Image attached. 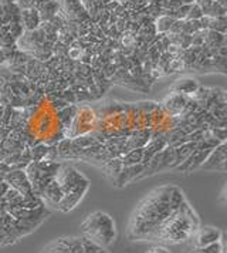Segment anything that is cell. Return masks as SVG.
Returning <instances> with one entry per match:
<instances>
[{
    "instance_id": "9",
    "label": "cell",
    "mask_w": 227,
    "mask_h": 253,
    "mask_svg": "<svg viewBox=\"0 0 227 253\" xmlns=\"http://www.w3.org/2000/svg\"><path fill=\"white\" fill-rule=\"evenodd\" d=\"M199 168L225 172L226 171V142H220L219 147L210 151L209 158H206Z\"/></svg>"
},
{
    "instance_id": "4",
    "label": "cell",
    "mask_w": 227,
    "mask_h": 253,
    "mask_svg": "<svg viewBox=\"0 0 227 253\" xmlns=\"http://www.w3.org/2000/svg\"><path fill=\"white\" fill-rule=\"evenodd\" d=\"M22 239L17 229V220L7 212L3 195H0V246H7Z\"/></svg>"
},
{
    "instance_id": "13",
    "label": "cell",
    "mask_w": 227,
    "mask_h": 253,
    "mask_svg": "<svg viewBox=\"0 0 227 253\" xmlns=\"http://www.w3.org/2000/svg\"><path fill=\"white\" fill-rule=\"evenodd\" d=\"M142 158H144V150H132L122 161V165L124 167H128V165H135V164H141L142 162Z\"/></svg>"
},
{
    "instance_id": "14",
    "label": "cell",
    "mask_w": 227,
    "mask_h": 253,
    "mask_svg": "<svg viewBox=\"0 0 227 253\" xmlns=\"http://www.w3.org/2000/svg\"><path fill=\"white\" fill-rule=\"evenodd\" d=\"M203 17V10H202V7L196 3V1H193L190 3V6H189V12H188V20H199V19H202Z\"/></svg>"
},
{
    "instance_id": "16",
    "label": "cell",
    "mask_w": 227,
    "mask_h": 253,
    "mask_svg": "<svg viewBox=\"0 0 227 253\" xmlns=\"http://www.w3.org/2000/svg\"><path fill=\"white\" fill-rule=\"evenodd\" d=\"M4 61H6V57H4V54H3V51L0 50V64H1V63H4Z\"/></svg>"
},
{
    "instance_id": "8",
    "label": "cell",
    "mask_w": 227,
    "mask_h": 253,
    "mask_svg": "<svg viewBox=\"0 0 227 253\" xmlns=\"http://www.w3.org/2000/svg\"><path fill=\"white\" fill-rule=\"evenodd\" d=\"M3 181L9 185L10 188L16 189L17 192H20L22 195L34 194L33 188H32V185H30L29 179H27V175L22 169H11V171H9V172L4 175Z\"/></svg>"
},
{
    "instance_id": "5",
    "label": "cell",
    "mask_w": 227,
    "mask_h": 253,
    "mask_svg": "<svg viewBox=\"0 0 227 253\" xmlns=\"http://www.w3.org/2000/svg\"><path fill=\"white\" fill-rule=\"evenodd\" d=\"M56 181L63 195H66L68 192H71L74 188H77L78 185H81L82 182L88 181L84 175L81 172H78L76 168L70 167V165H66V164H60L58 167V171L56 173Z\"/></svg>"
},
{
    "instance_id": "6",
    "label": "cell",
    "mask_w": 227,
    "mask_h": 253,
    "mask_svg": "<svg viewBox=\"0 0 227 253\" xmlns=\"http://www.w3.org/2000/svg\"><path fill=\"white\" fill-rule=\"evenodd\" d=\"M192 239L194 248L202 249V248L215 245L217 242L222 241L223 233H222V230L213 228V226H199V229L194 232Z\"/></svg>"
},
{
    "instance_id": "10",
    "label": "cell",
    "mask_w": 227,
    "mask_h": 253,
    "mask_svg": "<svg viewBox=\"0 0 227 253\" xmlns=\"http://www.w3.org/2000/svg\"><path fill=\"white\" fill-rule=\"evenodd\" d=\"M20 23H22L24 30H36L41 23L38 12L30 7V9H23L20 12Z\"/></svg>"
},
{
    "instance_id": "2",
    "label": "cell",
    "mask_w": 227,
    "mask_h": 253,
    "mask_svg": "<svg viewBox=\"0 0 227 253\" xmlns=\"http://www.w3.org/2000/svg\"><path fill=\"white\" fill-rule=\"evenodd\" d=\"M200 220L197 218L194 209L190 207L188 199L182 204L176 211L170 213V216L156 232L155 242H166V243H182L192 239L194 232L199 229Z\"/></svg>"
},
{
    "instance_id": "1",
    "label": "cell",
    "mask_w": 227,
    "mask_h": 253,
    "mask_svg": "<svg viewBox=\"0 0 227 253\" xmlns=\"http://www.w3.org/2000/svg\"><path fill=\"white\" fill-rule=\"evenodd\" d=\"M186 201V196L176 185H162L152 189L134 209L128 236L132 241L155 242L160 225Z\"/></svg>"
},
{
    "instance_id": "7",
    "label": "cell",
    "mask_w": 227,
    "mask_h": 253,
    "mask_svg": "<svg viewBox=\"0 0 227 253\" xmlns=\"http://www.w3.org/2000/svg\"><path fill=\"white\" fill-rule=\"evenodd\" d=\"M88 188H90V181H85V182L78 185L77 188H74L71 192H68V194H66L61 198L60 204L57 205V209L64 212V213L73 211L82 201V198L85 196V194L88 192Z\"/></svg>"
},
{
    "instance_id": "3",
    "label": "cell",
    "mask_w": 227,
    "mask_h": 253,
    "mask_svg": "<svg viewBox=\"0 0 227 253\" xmlns=\"http://www.w3.org/2000/svg\"><path fill=\"white\" fill-rule=\"evenodd\" d=\"M79 229L85 239L94 242L104 249L111 246L116 239L115 222L108 213L102 211H95L90 213L81 223Z\"/></svg>"
},
{
    "instance_id": "17",
    "label": "cell",
    "mask_w": 227,
    "mask_h": 253,
    "mask_svg": "<svg viewBox=\"0 0 227 253\" xmlns=\"http://www.w3.org/2000/svg\"><path fill=\"white\" fill-rule=\"evenodd\" d=\"M97 253H108V252H107V251H105L104 248H101V249H100V251H98V252H97Z\"/></svg>"
},
{
    "instance_id": "11",
    "label": "cell",
    "mask_w": 227,
    "mask_h": 253,
    "mask_svg": "<svg viewBox=\"0 0 227 253\" xmlns=\"http://www.w3.org/2000/svg\"><path fill=\"white\" fill-rule=\"evenodd\" d=\"M175 91L178 94H192V92H196L199 90V85L196 80H192V79H183V80H178L173 87H172Z\"/></svg>"
},
{
    "instance_id": "15",
    "label": "cell",
    "mask_w": 227,
    "mask_h": 253,
    "mask_svg": "<svg viewBox=\"0 0 227 253\" xmlns=\"http://www.w3.org/2000/svg\"><path fill=\"white\" fill-rule=\"evenodd\" d=\"M147 253H170L168 249H165V248H162V246H156V248H152V249H149Z\"/></svg>"
},
{
    "instance_id": "12",
    "label": "cell",
    "mask_w": 227,
    "mask_h": 253,
    "mask_svg": "<svg viewBox=\"0 0 227 253\" xmlns=\"http://www.w3.org/2000/svg\"><path fill=\"white\" fill-rule=\"evenodd\" d=\"M175 19L172 16H168V14H160L156 17L155 20V30L156 33H160V35H166L168 32H170L172 26L175 24Z\"/></svg>"
}]
</instances>
